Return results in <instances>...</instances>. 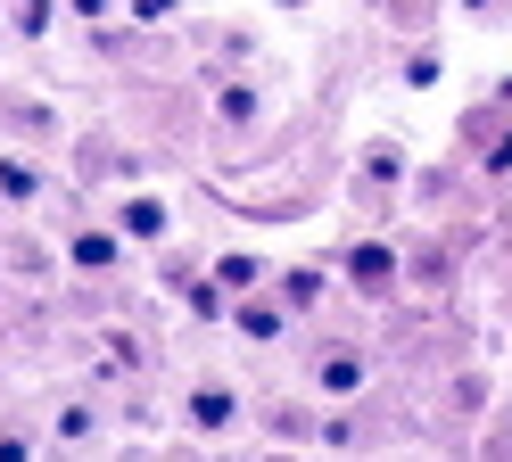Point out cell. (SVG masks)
<instances>
[{"label":"cell","instance_id":"obj_1","mask_svg":"<svg viewBox=\"0 0 512 462\" xmlns=\"http://www.w3.org/2000/svg\"><path fill=\"white\" fill-rule=\"evenodd\" d=\"M347 281H356V297H389L397 289V248L389 240H356L347 248Z\"/></svg>","mask_w":512,"mask_h":462},{"label":"cell","instance_id":"obj_2","mask_svg":"<svg viewBox=\"0 0 512 462\" xmlns=\"http://www.w3.org/2000/svg\"><path fill=\"white\" fill-rule=\"evenodd\" d=\"M116 231H124L133 248H157V240L174 231V207H166V198H149V190H133V198L116 207Z\"/></svg>","mask_w":512,"mask_h":462},{"label":"cell","instance_id":"obj_3","mask_svg":"<svg viewBox=\"0 0 512 462\" xmlns=\"http://www.w3.org/2000/svg\"><path fill=\"white\" fill-rule=\"evenodd\" d=\"M182 421H190V429H232V421H240V396L215 388V380H199V388L182 396Z\"/></svg>","mask_w":512,"mask_h":462},{"label":"cell","instance_id":"obj_4","mask_svg":"<svg viewBox=\"0 0 512 462\" xmlns=\"http://www.w3.org/2000/svg\"><path fill=\"white\" fill-rule=\"evenodd\" d=\"M232 322L248 330L256 347H265V339H281V322H290V306H273V297H256V289H240V297H232Z\"/></svg>","mask_w":512,"mask_h":462},{"label":"cell","instance_id":"obj_5","mask_svg":"<svg viewBox=\"0 0 512 462\" xmlns=\"http://www.w3.org/2000/svg\"><path fill=\"white\" fill-rule=\"evenodd\" d=\"M67 256H75V273H108V264L124 256V231H116V223H91V231H75Z\"/></svg>","mask_w":512,"mask_h":462},{"label":"cell","instance_id":"obj_6","mask_svg":"<svg viewBox=\"0 0 512 462\" xmlns=\"http://www.w3.org/2000/svg\"><path fill=\"white\" fill-rule=\"evenodd\" d=\"M314 372H323V388H331V396H356V388L372 380V363H364V355H323Z\"/></svg>","mask_w":512,"mask_h":462},{"label":"cell","instance_id":"obj_7","mask_svg":"<svg viewBox=\"0 0 512 462\" xmlns=\"http://www.w3.org/2000/svg\"><path fill=\"white\" fill-rule=\"evenodd\" d=\"M182 306L199 314V322H223V314H232V289H223V281H190V289H182Z\"/></svg>","mask_w":512,"mask_h":462},{"label":"cell","instance_id":"obj_8","mask_svg":"<svg viewBox=\"0 0 512 462\" xmlns=\"http://www.w3.org/2000/svg\"><path fill=\"white\" fill-rule=\"evenodd\" d=\"M215 281H223V289L240 297V289H256V281H265V264H256L248 248H232V256H215Z\"/></svg>","mask_w":512,"mask_h":462},{"label":"cell","instance_id":"obj_9","mask_svg":"<svg viewBox=\"0 0 512 462\" xmlns=\"http://www.w3.org/2000/svg\"><path fill=\"white\" fill-rule=\"evenodd\" d=\"M281 306H290V314L323 306V273H314V264H306V273H290V281H281Z\"/></svg>","mask_w":512,"mask_h":462},{"label":"cell","instance_id":"obj_10","mask_svg":"<svg viewBox=\"0 0 512 462\" xmlns=\"http://www.w3.org/2000/svg\"><path fill=\"white\" fill-rule=\"evenodd\" d=\"M0 190H9V198H34V190H42V174H34L25 157H0Z\"/></svg>","mask_w":512,"mask_h":462},{"label":"cell","instance_id":"obj_11","mask_svg":"<svg viewBox=\"0 0 512 462\" xmlns=\"http://www.w3.org/2000/svg\"><path fill=\"white\" fill-rule=\"evenodd\" d=\"M215 108H223V124H248V116H256V91H248V83H223Z\"/></svg>","mask_w":512,"mask_h":462},{"label":"cell","instance_id":"obj_12","mask_svg":"<svg viewBox=\"0 0 512 462\" xmlns=\"http://www.w3.org/2000/svg\"><path fill=\"white\" fill-rule=\"evenodd\" d=\"M50 17H58V0H25V9H17V33H50Z\"/></svg>","mask_w":512,"mask_h":462},{"label":"cell","instance_id":"obj_13","mask_svg":"<svg viewBox=\"0 0 512 462\" xmlns=\"http://www.w3.org/2000/svg\"><path fill=\"white\" fill-rule=\"evenodd\" d=\"M405 83H413V91H430V83H438V58H430V50H413V58H405Z\"/></svg>","mask_w":512,"mask_h":462},{"label":"cell","instance_id":"obj_14","mask_svg":"<svg viewBox=\"0 0 512 462\" xmlns=\"http://www.w3.org/2000/svg\"><path fill=\"white\" fill-rule=\"evenodd\" d=\"M488 174H512V132H504V141L488 149Z\"/></svg>","mask_w":512,"mask_h":462},{"label":"cell","instance_id":"obj_15","mask_svg":"<svg viewBox=\"0 0 512 462\" xmlns=\"http://www.w3.org/2000/svg\"><path fill=\"white\" fill-rule=\"evenodd\" d=\"M174 9V0H133V17H166Z\"/></svg>","mask_w":512,"mask_h":462},{"label":"cell","instance_id":"obj_16","mask_svg":"<svg viewBox=\"0 0 512 462\" xmlns=\"http://www.w3.org/2000/svg\"><path fill=\"white\" fill-rule=\"evenodd\" d=\"M67 9H75V17H108V0H67Z\"/></svg>","mask_w":512,"mask_h":462},{"label":"cell","instance_id":"obj_17","mask_svg":"<svg viewBox=\"0 0 512 462\" xmlns=\"http://www.w3.org/2000/svg\"><path fill=\"white\" fill-rule=\"evenodd\" d=\"M463 9H488V0H463Z\"/></svg>","mask_w":512,"mask_h":462},{"label":"cell","instance_id":"obj_18","mask_svg":"<svg viewBox=\"0 0 512 462\" xmlns=\"http://www.w3.org/2000/svg\"><path fill=\"white\" fill-rule=\"evenodd\" d=\"M281 9H298V0H281Z\"/></svg>","mask_w":512,"mask_h":462}]
</instances>
